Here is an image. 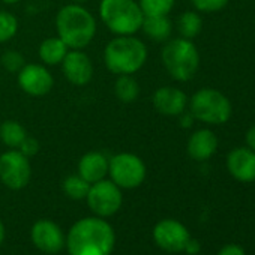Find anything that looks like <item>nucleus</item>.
<instances>
[{
  "mask_svg": "<svg viewBox=\"0 0 255 255\" xmlns=\"http://www.w3.org/2000/svg\"><path fill=\"white\" fill-rule=\"evenodd\" d=\"M60 65L65 78L72 86H86L93 78L92 59L81 50H69Z\"/></svg>",
  "mask_w": 255,
  "mask_h": 255,
  "instance_id": "ddd939ff",
  "label": "nucleus"
},
{
  "mask_svg": "<svg viewBox=\"0 0 255 255\" xmlns=\"http://www.w3.org/2000/svg\"><path fill=\"white\" fill-rule=\"evenodd\" d=\"M74 3H84V2H87V0H72Z\"/></svg>",
  "mask_w": 255,
  "mask_h": 255,
  "instance_id": "f704fd0d",
  "label": "nucleus"
},
{
  "mask_svg": "<svg viewBox=\"0 0 255 255\" xmlns=\"http://www.w3.org/2000/svg\"><path fill=\"white\" fill-rule=\"evenodd\" d=\"M245 141H246V146H248L251 150L255 152V125L251 126L249 129H248V132H246V135H245Z\"/></svg>",
  "mask_w": 255,
  "mask_h": 255,
  "instance_id": "7c9ffc66",
  "label": "nucleus"
},
{
  "mask_svg": "<svg viewBox=\"0 0 255 255\" xmlns=\"http://www.w3.org/2000/svg\"><path fill=\"white\" fill-rule=\"evenodd\" d=\"M68 51V45L59 36H53L41 42L38 48V56L45 66H56L63 62Z\"/></svg>",
  "mask_w": 255,
  "mask_h": 255,
  "instance_id": "6ab92c4d",
  "label": "nucleus"
},
{
  "mask_svg": "<svg viewBox=\"0 0 255 255\" xmlns=\"http://www.w3.org/2000/svg\"><path fill=\"white\" fill-rule=\"evenodd\" d=\"M188 96L186 93L173 86H162L156 89L152 95V105L153 108L168 117H179L188 107Z\"/></svg>",
  "mask_w": 255,
  "mask_h": 255,
  "instance_id": "4468645a",
  "label": "nucleus"
},
{
  "mask_svg": "<svg viewBox=\"0 0 255 255\" xmlns=\"http://www.w3.org/2000/svg\"><path fill=\"white\" fill-rule=\"evenodd\" d=\"M218 150V138L213 131L203 128L191 134L186 144V152L191 159L197 162L209 161Z\"/></svg>",
  "mask_w": 255,
  "mask_h": 255,
  "instance_id": "dca6fc26",
  "label": "nucleus"
},
{
  "mask_svg": "<svg viewBox=\"0 0 255 255\" xmlns=\"http://www.w3.org/2000/svg\"><path fill=\"white\" fill-rule=\"evenodd\" d=\"M228 173L242 183L255 180V152L246 147H236L227 155Z\"/></svg>",
  "mask_w": 255,
  "mask_h": 255,
  "instance_id": "2eb2a0df",
  "label": "nucleus"
},
{
  "mask_svg": "<svg viewBox=\"0 0 255 255\" xmlns=\"http://www.w3.org/2000/svg\"><path fill=\"white\" fill-rule=\"evenodd\" d=\"M114 243V230L105 218L87 216L69 228L65 248L69 255H111Z\"/></svg>",
  "mask_w": 255,
  "mask_h": 255,
  "instance_id": "f257e3e1",
  "label": "nucleus"
},
{
  "mask_svg": "<svg viewBox=\"0 0 255 255\" xmlns=\"http://www.w3.org/2000/svg\"><path fill=\"white\" fill-rule=\"evenodd\" d=\"M141 30L153 42H167L173 33V23L168 15L144 17Z\"/></svg>",
  "mask_w": 255,
  "mask_h": 255,
  "instance_id": "a211bd4d",
  "label": "nucleus"
},
{
  "mask_svg": "<svg viewBox=\"0 0 255 255\" xmlns=\"http://www.w3.org/2000/svg\"><path fill=\"white\" fill-rule=\"evenodd\" d=\"M161 60L168 75L179 83L192 80L200 68V53L195 44L182 36L165 42Z\"/></svg>",
  "mask_w": 255,
  "mask_h": 255,
  "instance_id": "39448f33",
  "label": "nucleus"
},
{
  "mask_svg": "<svg viewBox=\"0 0 255 255\" xmlns=\"http://www.w3.org/2000/svg\"><path fill=\"white\" fill-rule=\"evenodd\" d=\"M189 113L206 125H222L231 117V102L219 90L200 89L188 101Z\"/></svg>",
  "mask_w": 255,
  "mask_h": 255,
  "instance_id": "423d86ee",
  "label": "nucleus"
},
{
  "mask_svg": "<svg viewBox=\"0 0 255 255\" xmlns=\"http://www.w3.org/2000/svg\"><path fill=\"white\" fill-rule=\"evenodd\" d=\"M176 0H138L144 17L168 15L174 8Z\"/></svg>",
  "mask_w": 255,
  "mask_h": 255,
  "instance_id": "b1692460",
  "label": "nucleus"
},
{
  "mask_svg": "<svg viewBox=\"0 0 255 255\" xmlns=\"http://www.w3.org/2000/svg\"><path fill=\"white\" fill-rule=\"evenodd\" d=\"M30 239L36 249L44 254H59L65 248L66 236L62 228L50 219H39L32 225Z\"/></svg>",
  "mask_w": 255,
  "mask_h": 255,
  "instance_id": "f8f14e48",
  "label": "nucleus"
},
{
  "mask_svg": "<svg viewBox=\"0 0 255 255\" xmlns=\"http://www.w3.org/2000/svg\"><path fill=\"white\" fill-rule=\"evenodd\" d=\"M3 240H5V225H3L2 219H0V246H2Z\"/></svg>",
  "mask_w": 255,
  "mask_h": 255,
  "instance_id": "473e14b6",
  "label": "nucleus"
},
{
  "mask_svg": "<svg viewBox=\"0 0 255 255\" xmlns=\"http://www.w3.org/2000/svg\"><path fill=\"white\" fill-rule=\"evenodd\" d=\"M26 137V128L17 120H5L0 125V141L8 149H18Z\"/></svg>",
  "mask_w": 255,
  "mask_h": 255,
  "instance_id": "aec40b11",
  "label": "nucleus"
},
{
  "mask_svg": "<svg viewBox=\"0 0 255 255\" xmlns=\"http://www.w3.org/2000/svg\"><path fill=\"white\" fill-rule=\"evenodd\" d=\"M98 30L93 14L81 3L65 5L56 15L57 36L69 50H83L95 38Z\"/></svg>",
  "mask_w": 255,
  "mask_h": 255,
  "instance_id": "f03ea898",
  "label": "nucleus"
},
{
  "mask_svg": "<svg viewBox=\"0 0 255 255\" xmlns=\"http://www.w3.org/2000/svg\"><path fill=\"white\" fill-rule=\"evenodd\" d=\"M89 188H90V183L86 182L80 174H71L62 183V189L65 195L75 201L84 200L87 197Z\"/></svg>",
  "mask_w": 255,
  "mask_h": 255,
  "instance_id": "5701e85b",
  "label": "nucleus"
},
{
  "mask_svg": "<svg viewBox=\"0 0 255 255\" xmlns=\"http://www.w3.org/2000/svg\"><path fill=\"white\" fill-rule=\"evenodd\" d=\"M108 158L102 152H87L78 161V174L90 185L108 176Z\"/></svg>",
  "mask_w": 255,
  "mask_h": 255,
  "instance_id": "f3484780",
  "label": "nucleus"
},
{
  "mask_svg": "<svg viewBox=\"0 0 255 255\" xmlns=\"http://www.w3.org/2000/svg\"><path fill=\"white\" fill-rule=\"evenodd\" d=\"M218 255H246V252H245V249L240 245L228 243L224 248H221V251L218 252Z\"/></svg>",
  "mask_w": 255,
  "mask_h": 255,
  "instance_id": "c85d7f7f",
  "label": "nucleus"
},
{
  "mask_svg": "<svg viewBox=\"0 0 255 255\" xmlns=\"http://www.w3.org/2000/svg\"><path fill=\"white\" fill-rule=\"evenodd\" d=\"M114 95L123 104L135 102L140 96V86L134 75H117L114 83Z\"/></svg>",
  "mask_w": 255,
  "mask_h": 255,
  "instance_id": "412c9836",
  "label": "nucleus"
},
{
  "mask_svg": "<svg viewBox=\"0 0 255 255\" xmlns=\"http://www.w3.org/2000/svg\"><path fill=\"white\" fill-rule=\"evenodd\" d=\"M177 32L185 39H194L203 29V20L197 11H186L177 18Z\"/></svg>",
  "mask_w": 255,
  "mask_h": 255,
  "instance_id": "4be33fe9",
  "label": "nucleus"
},
{
  "mask_svg": "<svg viewBox=\"0 0 255 255\" xmlns=\"http://www.w3.org/2000/svg\"><path fill=\"white\" fill-rule=\"evenodd\" d=\"M179 117H180V126H182V128H191V126L194 125V120H195V119H194V116H192L191 113L183 111Z\"/></svg>",
  "mask_w": 255,
  "mask_h": 255,
  "instance_id": "2f4dec72",
  "label": "nucleus"
},
{
  "mask_svg": "<svg viewBox=\"0 0 255 255\" xmlns=\"http://www.w3.org/2000/svg\"><path fill=\"white\" fill-rule=\"evenodd\" d=\"M86 201L95 216L110 218L116 215L123 203L122 189L110 179H102L90 185Z\"/></svg>",
  "mask_w": 255,
  "mask_h": 255,
  "instance_id": "6e6552de",
  "label": "nucleus"
},
{
  "mask_svg": "<svg viewBox=\"0 0 255 255\" xmlns=\"http://www.w3.org/2000/svg\"><path fill=\"white\" fill-rule=\"evenodd\" d=\"M147 47L134 35L116 36L104 48V65L116 75H134L147 62Z\"/></svg>",
  "mask_w": 255,
  "mask_h": 255,
  "instance_id": "7ed1b4c3",
  "label": "nucleus"
},
{
  "mask_svg": "<svg viewBox=\"0 0 255 255\" xmlns=\"http://www.w3.org/2000/svg\"><path fill=\"white\" fill-rule=\"evenodd\" d=\"M189 239L188 228L177 219H162L153 227V240L165 252H183Z\"/></svg>",
  "mask_w": 255,
  "mask_h": 255,
  "instance_id": "9b49d317",
  "label": "nucleus"
},
{
  "mask_svg": "<svg viewBox=\"0 0 255 255\" xmlns=\"http://www.w3.org/2000/svg\"><path fill=\"white\" fill-rule=\"evenodd\" d=\"M200 249H201V245H200V242L191 237V239L186 242L183 252H186V254H189V255H197V254L200 252Z\"/></svg>",
  "mask_w": 255,
  "mask_h": 255,
  "instance_id": "c756f323",
  "label": "nucleus"
},
{
  "mask_svg": "<svg viewBox=\"0 0 255 255\" xmlns=\"http://www.w3.org/2000/svg\"><path fill=\"white\" fill-rule=\"evenodd\" d=\"M17 81L20 89L29 96H45L54 86V78L45 65L26 63L17 72Z\"/></svg>",
  "mask_w": 255,
  "mask_h": 255,
  "instance_id": "9d476101",
  "label": "nucleus"
},
{
  "mask_svg": "<svg viewBox=\"0 0 255 255\" xmlns=\"http://www.w3.org/2000/svg\"><path fill=\"white\" fill-rule=\"evenodd\" d=\"M99 18L116 36H128L141 30L144 14L135 0H101Z\"/></svg>",
  "mask_w": 255,
  "mask_h": 255,
  "instance_id": "20e7f679",
  "label": "nucleus"
},
{
  "mask_svg": "<svg viewBox=\"0 0 255 255\" xmlns=\"http://www.w3.org/2000/svg\"><path fill=\"white\" fill-rule=\"evenodd\" d=\"M197 12H218L224 9L230 0H191Z\"/></svg>",
  "mask_w": 255,
  "mask_h": 255,
  "instance_id": "bb28decb",
  "label": "nucleus"
},
{
  "mask_svg": "<svg viewBox=\"0 0 255 255\" xmlns=\"http://www.w3.org/2000/svg\"><path fill=\"white\" fill-rule=\"evenodd\" d=\"M18 32V20L9 11L0 9V44L11 41Z\"/></svg>",
  "mask_w": 255,
  "mask_h": 255,
  "instance_id": "393cba45",
  "label": "nucleus"
},
{
  "mask_svg": "<svg viewBox=\"0 0 255 255\" xmlns=\"http://www.w3.org/2000/svg\"><path fill=\"white\" fill-rule=\"evenodd\" d=\"M18 150H20L24 156H27V158L30 159V158H33V156L39 152V141H38L36 138L27 135V137L23 140V143L20 144Z\"/></svg>",
  "mask_w": 255,
  "mask_h": 255,
  "instance_id": "cd10ccee",
  "label": "nucleus"
},
{
  "mask_svg": "<svg viewBox=\"0 0 255 255\" xmlns=\"http://www.w3.org/2000/svg\"><path fill=\"white\" fill-rule=\"evenodd\" d=\"M32 177L30 159L18 149H9L0 155V182L11 191L24 189Z\"/></svg>",
  "mask_w": 255,
  "mask_h": 255,
  "instance_id": "1a4fd4ad",
  "label": "nucleus"
},
{
  "mask_svg": "<svg viewBox=\"0 0 255 255\" xmlns=\"http://www.w3.org/2000/svg\"><path fill=\"white\" fill-rule=\"evenodd\" d=\"M0 63L2 66L11 72V74H17L24 65H26V60L23 57V54L20 51H15V50H9L6 53H3V56L0 57Z\"/></svg>",
  "mask_w": 255,
  "mask_h": 255,
  "instance_id": "a878e982",
  "label": "nucleus"
},
{
  "mask_svg": "<svg viewBox=\"0 0 255 255\" xmlns=\"http://www.w3.org/2000/svg\"><path fill=\"white\" fill-rule=\"evenodd\" d=\"M3 3H6V5H15V3H18L20 0H2Z\"/></svg>",
  "mask_w": 255,
  "mask_h": 255,
  "instance_id": "72a5a7b5",
  "label": "nucleus"
},
{
  "mask_svg": "<svg viewBox=\"0 0 255 255\" xmlns=\"http://www.w3.org/2000/svg\"><path fill=\"white\" fill-rule=\"evenodd\" d=\"M108 174L120 189H135L146 180L144 161L129 152L113 155L108 161Z\"/></svg>",
  "mask_w": 255,
  "mask_h": 255,
  "instance_id": "0eeeda50",
  "label": "nucleus"
}]
</instances>
